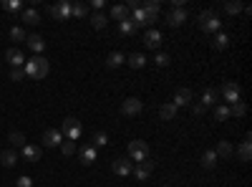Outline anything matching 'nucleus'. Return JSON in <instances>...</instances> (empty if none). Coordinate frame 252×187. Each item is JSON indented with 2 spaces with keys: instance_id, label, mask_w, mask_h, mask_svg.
I'll use <instances>...</instances> for the list:
<instances>
[{
  "instance_id": "4c0bfd02",
  "label": "nucleus",
  "mask_w": 252,
  "mask_h": 187,
  "mask_svg": "<svg viewBox=\"0 0 252 187\" xmlns=\"http://www.w3.org/2000/svg\"><path fill=\"white\" fill-rule=\"evenodd\" d=\"M103 145H109V134L106 132H96L94 134V147H103Z\"/></svg>"
},
{
  "instance_id": "79ce46f5",
  "label": "nucleus",
  "mask_w": 252,
  "mask_h": 187,
  "mask_svg": "<svg viewBox=\"0 0 252 187\" xmlns=\"http://www.w3.org/2000/svg\"><path fill=\"white\" fill-rule=\"evenodd\" d=\"M10 79H13V81H23V79H25V71H23V68H13V71H10Z\"/></svg>"
},
{
  "instance_id": "423d86ee",
  "label": "nucleus",
  "mask_w": 252,
  "mask_h": 187,
  "mask_svg": "<svg viewBox=\"0 0 252 187\" xmlns=\"http://www.w3.org/2000/svg\"><path fill=\"white\" fill-rule=\"evenodd\" d=\"M219 94L225 96V102H230V104L240 102V83H237V81H227L225 86H222Z\"/></svg>"
},
{
  "instance_id": "f8f14e48",
  "label": "nucleus",
  "mask_w": 252,
  "mask_h": 187,
  "mask_svg": "<svg viewBox=\"0 0 252 187\" xmlns=\"http://www.w3.org/2000/svg\"><path fill=\"white\" fill-rule=\"evenodd\" d=\"M184 21H187V10H184V8H172V10H169V16H167V23H169L172 28L182 25Z\"/></svg>"
},
{
  "instance_id": "b1692460",
  "label": "nucleus",
  "mask_w": 252,
  "mask_h": 187,
  "mask_svg": "<svg viewBox=\"0 0 252 187\" xmlns=\"http://www.w3.org/2000/svg\"><path fill=\"white\" fill-rule=\"evenodd\" d=\"M23 23H28V25H38V23H40V13H38L36 8L23 10Z\"/></svg>"
},
{
  "instance_id": "1a4fd4ad",
  "label": "nucleus",
  "mask_w": 252,
  "mask_h": 187,
  "mask_svg": "<svg viewBox=\"0 0 252 187\" xmlns=\"http://www.w3.org/2000/svg\"><path fill=\"white\" fill-rule=\"evenodd\" d=\"M61 142H63V134L58 129H46L43 132V147H61Z\"/></svg>"
},
{
  "instance_id": "473e14b6",
  "label": "nucleus",
  "mask_w": 252,
  "mask_h": 187,
  "mask_svg": "<svg viewBox=\"0 0 252 187\" xmlns=\"http://www.w3.org/2000/svg\"><path fill=\"white\" fill-rule=\"evenodd\" d=\"M242 8H245V5L240 3V0H230V3L225 5V10L230 13V16H237V13H242Z\"/></svg>"
},
{
  "instance_id": "20e7f679",
  "label": "nucleus",
  "mask_w": 252,
  "mask_h": 187,
  "mask_svg": "<svg viewBox=\"0 0 252 187\" xmlns=\"http://www.w3.org/2000/svg\"><path fill=\"white\" fill-rule=\"evenodd\" d=\"M58 132H61L66 139H71V142H76L78 137H81V132H83V129H81V122L78 119H73V117H68V119H63V126L61 129H58Z\"/></svg>"
},
{
  "instance_id": "c03bdc74",
  "label": "nucleus",
  "mask_w": 252,
  "mask_h": 187,
  "mask_svg": "<svg viewBox=\"0 0 252 187\" xmlns=\"http://www.w3.org/2000/svg\"><path fill=\"white\" fill-rule=\"evenodd\" d=\"M189 106H192V114H197V117H202V114L207 111V106H202L199 102H197V104H189Z\"/></svg>"
},
{
  "instance_id": "7c9ffc66",
  "label": "nucleus",
  "mask_w": 252,
  "mask_h": 187,
  "mask_svg": "<svg viewBox=\"0 0 252 187\" xmlns=\"http://www.w3.org/2000/svg\"><path fill=\"white\" fill-rule=\"evenodd\" d=\"M106 23H109V18L103 16V13H94V18H91V25L96 28V31H103V28H106Z\"/></svg>"
},
{
  "instance_id": "37998d69",
  "label": "nucleus",
  "mask_w": 252,
  "mask_h": 187,
  "mask_svg": "<svg viewBox=\"0 0 252 187\" xmlns=\"http://www.w3.org/2000/svg\"><path fill=\"white\" fill-rule=\"evenodd\" d=\"M18 187H33V180L28 177V175H23V177H18V182H16Z\"/></svg>"
},
{
  "instance_id": "6ab92c4d",
  "label": "nucleus",
  "mask_w": 252,
  "mask_h": 187,
  "mask_svg": "<svg viewBox=\"0 0 252 187\" xmlns=\"http://www.w3.org/2000/svg\"><path fill=\"white\" fill-rule=\"evenodd\" d=\"M129 16H131V10H129L126 5H114V8H111V18H114V21H118V23L129 21Z\"/></svg>"
},
{
  "instance_id": "bb28decb",
  "label": "nucleus",
  "mask_w": 252,
  "mask_h": 187,
  "mask_svg": "<svg viewBox=\"0 0 252 187\" xmlns=\"http://www.w3.org/2000/svg\"><path fill=\"white\" fill-rule=\"evenodd\" d=\"M199 104H202V106H212V104H217V91H214V89H204V91H202V99H199Z\"/></svg>"
},
{
  "instance_id": "c9c22d12",
  "label": "nucleus",
  "mask_w": 252,
  "mask_h": 187,
  "mask_svg": "<svg viewBox=\"0 0 252 187\" xmlns=\"http://www.w3.org/2000/svg\"><path fill=\"white\" fill-rule=\"evenodd\" d=\"M154 63H156L159 68H167V66L172 63V59H169L167 53H156V56H154Z\"/></svg>"
},
{
  "instance_id": "e433bc0d",
  "label": "nucleus",
  "mask_w": 252,
  "mask_h": 187,
  "mask_svg": "<svg viewBox=\"0 0 252 187\" xmlns=\"http://www.w3.org/2000/svg\"><path fill=\"white\" fill-rule=\"evenodd\" d=\"M3 8L10 10V13H18V10H23V3H20V0H5Z\"/></svg>"
},
{
  "instance_id": "ddd939ff",
  "label": "nucleus",
  "mask_w": 252,
  "mask_h": 187,
  "mask_svg": "<svg viewBox=\"0 0 252 187\" xmlns=\"http://www.w3.org/2000/svg\"><path fill=\"white\" fill-rule=\"evenodd\" d=\"M154 167H156V162H152V160L139 162V165H136V169H134V172H136V180H141V182H144V180H149V175H152V169H154Z\"/></svg>"
},
{
  "instance_id": "a18cd8bd",
  "label": "nucleus",
  "mask_w": 252,
  "mask_h": 187,
  "mask_svg": "<svg viewBox=\"0 0 252 187\" xmlns=\"http://www.w3.org/2000/svg\"><path fill=\"white\" fill-rule=\"evenodd\" d=\"M91 8H94V10H98V8H103V0H91Z\"/></svg>"
},
{
  "instance_id": "f3484780",
  "label": "nucleus",
  "mask_w": 252,
  "mask_h": 187,
  "mask_svg": "<svg viewBox=\"0 0 252 187\" xmlns=\"http://www.w3.org/2000/svg\"><path fill=\"white\" fill-rule=\"evenodd\" d=\"M0 165L3 167H16L18 165V152L16 149H3L0 152Z\"/></svg>"
},
{
  "instance_id": "f257e3e1",
  "label": "nucleus",
  "mask_w": 252,
  "mask_h": 187,
  "mask_svg": "<svg viewBox=\"0 0 252 187\" xmlns=\"http://www.w3.org/2000/svg\"><path fill=\"white\" fill-rule=\"evenodd\" d=\"M23 71H25V76L28 79H46L48 76V71H51V63L43 59V56H33L31 61H25V66H23Z\"/></svg>"
},
{
  "instance_id": "58836bf2",
  "label": "nucleus",
  "mask_w": 252,
  "mask_h": 187,
  "mask_svg": "<svg viewBox=\"0 0 252 187\" xmlns=\"http://www.w3.org/2000/svg\"><path fill=\"white\" fill-rule=\"evenodd\" d=\"M61 152H63L66 157H71L73 152H76V142H71V139H66V142H61Z\"/></svg>"
},
{
  "instance_id": "f704fd0d",
  "label": "nucleus",
  "mask_w": 252,
  "mask_h": 187,
  "mask_svg": "<svg viewBox=\"0 0 252 187\" xmlns=\"http://www.w3.org/2000/svg\"><path fill=\"white\" fill-rule=\"evenodd\" d=\"M86 13H88V5H83V3L71 5V16H76V18H86Z\"/></svg>"
},
{
  "instance_id": "4be33fe9",
  "label": "nucleus",
  "mask_w": 252,
  "mask_h": 187,
  "mask_svg": "<svg viewBox=\"0 0 252 187\" xmlns=\"http://www.w3.org/2000/svg\"><path fill=\"white\" fill-rule=\"evenodd\" d=\"M214 154H217V157H222V160H230V157L234 154V149H232V145H230V142H217V149H214Z\"/></svg>"
},
{
  "instance_id": "39448f33",
  "label": "nucleus",
  "mask_w": 252,
  "mask_h": 187,
  "mask_svg": "<svg viewBox=\"0 0 252 187\" xmlns=\"http://www.w3.org/2000/svg\"><path fill=\"white\" fill-rule=\"evenodd\" d=\"M111 169H114V175H118V177H129L131 172H134V165H131L129 157H118V160L111 165Z\"/></svg>"
},
{
  "instance_id": "7ed1b4c3",
  "label": "nucleus",
  "mask_w": 252,
  "mask_h": 187,
  "mask_svg": "<svg viewBox=\"0 0 252 187\" xmlns=\"http://www.w3.org/2000/svg\"><path fill=\"white\" fill-rule=\"evenodd\" d=\"M129 160L131 162H144V160H149V145L141 139H134V142H129Z\"/></svg>"
},
{
  "instance_id": "a878e982",
  "label": "nucleus",
  "mask_w": 252,
  "mask_h": 187,
  "mask_svg": "<svg viewBox=\"0 0 252 187\" xmlns=\"http://www.w3.org/2000/svg\"><path fill=\"white\" fill-rule=\"evenodd\" d=\"M202 167H204V169H214V167H217V154H214V149H207V152L202 154Z\"/></svg>"
},
{
  "instance_id": "ea45409f",
  "label": "nucleus",
  "mask_w": 252,
  "mask_h": 187,
  "mask_svg": "<svg viewBox=\"0 0 252 187\" xmlns=\"http://www.w3.org/2000/svg\"><path fill=\"white\" fill-rule=\"evenodd\" d=\"M214 117H217L219 122L230 119V106H214Z\"/></svg>"
},
{
  "instance_id": "a211bd4d",
  "label": "nucleus",
  "mask_w": 252,
  "mask_h": 187,
  "mask_svg": "<svg viewBox=\"0 0 252 187\" xmlns=\"http://www.w3.org/2000/svg\"><path fill=\"white\" fill-rule=\"evenodd\" d=\"M174 117H176V106H174L172 102L159 106V119H161V122H172Z\"/></svg>"
},
{
  "instance_id": "393cba45",
  "label": "nucleus",
  "mask_w": 252,
  "mask_h": 187,
  "mask_svg": "<svg viewBox=\"0 0 252 187\" xmlns=\"http://www.w3.org/2000/svg\"><path fill=\"white\" fill-rule=\"evenodd\" d=\"M227 46H230V36H227V33H214L212 48H214V51H225Z\"/></svg>"
},
{
  "instance_id": "2eb2a0df",
  "label": "nucleus",
  "mask_w": 252,
  "mask_h": 187,
  "mask_svg": "<svg viewBox=\"0 0 252 187\" xmlns=\"http://www.w3.org/2000/svg\"><path fill=\"white\" fill-rule=\"evenodd\" d=\"M5 59L10 61L13 68H23V66H25V59H23V53H20L18 48H8V51H5Z\"/></svg>"
},
{
  "instance_id": "4468645a",
  "label": "nucleus",
  "mask_w": 252,
  "mask_h": 187,
  "mask_svg": "<svg viewBox=\"0 0 252 187\" xmlns=\"http://www.w3.org/2000/svg\"><path fill=\"white\" fill-rule=\"evenodd\" d=\"M25 43H28V48H31L36 56H40L43 51H46V41H43L40 36H25Z\"/></svg>"
},
{
  "instance_id": "dca6fc26",
  "label": "nucleus",
  "mask_w": 252,
  "mask_h": 187,
  "mask_svg": "<svg viewBox=\"0 0 252 187\" xmlns=\"http://www.w3.org/2000/svg\"><path fill=\"white\" fill-rule=\"evenodd\" d=\"M172 104H174L176 109H179V106H189V104H192V91H189V89H176Z\"/></svg>"
},
{
  "instance_id": "5701e85b",
  "label": "nucleus",
  "mask_w": 252,
  "mask_h": 187,
  "mask_svg": "<svg viewBox=\"0 0 252 187\" xmlns=\"http://www.w3.org/2000/svg\"><path fill=\"white\" fill-rule=\"evenodd\" d=\"M250 139H252V137L247 134V137H245V142L240 145V152H237L242 162H250V160H252V145H250Z\"/></svg>"
},
{
  "instance_id": "2f4dec72",
  "label": "nucleus",
  "mask_w": 252,
  "mask_h": 187,
  "mask_svg": "<svg viewBox=\"0 0 252 187\" xmlns=\"http://www.w3.org/2000/svg\"><path fill=\"white\" fill-rule=\"evenodd\" d=\"M245 114H247L245 102H234V104L230 106V117H245Z\"/></svg>"
},
{
  "instance_id": "49530a36",
  "label": "nucleus",
  "mask_w": 252,
  "mask_h": 187,
  "mask_svg": "<svg viewBox=\"0 0 252 187\" xmlns=\"http://www.w3.org/2000/svg\"><path fill=\"white\" fill-rule=\"evenodd\" d=\"M164 187H172V185H164Z\"/></svg>"
},
{
  "instance_id": "6e6552de",
  "label": "nucleus",
  "mask_w": 252,
  "mask_h": 187,
  "mask_svg": "<svg viewBox=\"0 0 252 187\" xmlns=\"http://www.w3.org/2000/svg\"><path fill=\"white\" fill-rule=\"evenodd\" d=\"M141 10H144V18H146V28H149L159 16V0H146Z\"/></svg>"
},
{
  "instance_id": "a19ab883",
  "label": "nucleus",
  "mask_w": 252,
  "mask_h": 187,
  "mask_svg": "<svg viewBox=\"0 0 252 187\" xmlns=\"http://www.w3.org/2000/svg\"><path fill=\"white\" fill-rule=\"evenodd\" d=\"M10 38H13V41H25V31H23L20 25H13V28H10Z\"/></svg>"
},
{
  "instance_id": "c85d7f7f",
  "label": "nucleus",
  "mask_w": 252,
  "mask_h": 187,
  "mask_svg": "<svg viewBox=\"0 0 252 187\" xmlns=\"http://www.w3.org/2000/svg\"><path fill=\"white\" fill-rule=\"evenodd\" d=\"M8 142L13 145L10 149H16V147H25V134H23V132H10Z\"/></svg>"
},
{
  "instance_id": "aec40b11",
  "label": "nucleus",
  "mask_w": 252,
  "mask_h": 187,
  "mask_svg": "<svg viewBox=\"0 0 252 187\" xmlns=\"http://www.w3.org/2000/svg\"><path fill=\"white\" fill-rule=\"evenodd\" d=\"M23 160H25V162H38V160H40V147L25 145V147H23Z\"/></svg>"
},
{
  "instance_id": "9b49d317",
  "label": "nucleus",
  "mask_w": 252,
  "mask_h": 187,
  "mask_svg": "<svg viewBox=\"0 0 252 187\" xmlns=\"http://www.w3.org/2000/svg\"><path fill=\"white\" fill-rule=\"evenodd\" d=\"M144 46L152 48V51H156L161 46V33L156 31V28H149V31L144 33Z\"/></svg>"
},
{
  "instance_id": "c756f323",
  "label": "nucleus",
  "mask_w": 252,
  "mask_h": 187,
  "mask_svg": "<svg viewBox=\"0 0 252 187\" xmlns=\"http://www.w3.org/2000/svg\"><path fill=\"white\" fill-rule=\"evenodd\" d=\"M126 59H124V53H118V51H114L111 56H109V59H106V66L109 68H118V66H121Z\"/></svg>"
},
{
  "instance_id": "72a5a7b5",
  "label": "nucleus",
  "mask_w": 252,
  "mask_h": 187,
  "mask_svg": "<svg viewBox=\"0 0 252 187\" xmlns=\"http://www.w3.org/2000/svg\"><path fill=\"white\" fill-rule=\"evenodd\" d=\"M118 33H121V36H134L136 28L131 25V21H124V23H118Z\"/></svg>"
},
{
  "instance_id": "412c9836",
  "label": "nucleus",
  "mask_w": 252,
  "mask_h": 187,
  "mask_svg": "<svg viewBox=\"0 0 252 187\" xmlns=\"http://www.w3.org/2000/svg\"><path fill=\"white\" fill-rule=\"evenodd\" d=\"M96 162V147L94 145H86L81 149V165H94Z\"/></svg>"
},
{
  "instance_id": "cd10ccee",
  "label": "nucleus",
  "mask_w": 252,
  "mask_h": 187,
  "mask_svg": "<svg viewBox=\"0 0 252 187\" xmlns=\"http://www.w3.org/2000/svg\"><path fill=\"white\" fill-rule=\"evenodd\" d=\"M126 63H129L131 68H144V66H146V59H144V53H131L129 59H126Z\"/></svg>"
},
{
  "instance_id": "0eeeda50",
  "label": "nucleus",
  "mask_w": 252,
  "mask_h": 187,
  "mask_svg": "<svg viewBox=\"0 0 252 187\" xmlns=\"http://www.w3.org/2000/svg\"><path fill=\"white\" fill-rule=\"evenodd\" d=\"M141 111H144V104L139 102L136 96L126 99V102L121 104V114H124V117H136V114H141Z\"/></svg>"
},
{
  "instance_id": "9d476101",
  "label": "nucleus",
  "mask_w": 252,
  "mask_h": 187,
  "mask_svg": "<svg viewBox=\"0 0 252 187\" xmlns=\"http://www.w3.org/2000/svg\"><path fill=\"white\" fill-rule=\"evenodd\" d=\"M51 16L56 21H68L71 18V3L63 0V3H58V5H51Z\"/></svg>"
},
{
  "instance_id": "f03ea898",
  "label": "nucleus",
  "mask_w": 252,
  "mask_h": 187,
  "mask_svg": "<svg viewBox=\"0 0 252 187\" xmlns=\"http://www.w3.org/2000/svg\"><path fill=\"white\" fill-rule=\"evenodd\" d=\"M197 23H199V28H202L204 33H219V25H222L219 16H217V13H212V10H202L199 16H197Z\"/></svg>"
}]
</instances>
